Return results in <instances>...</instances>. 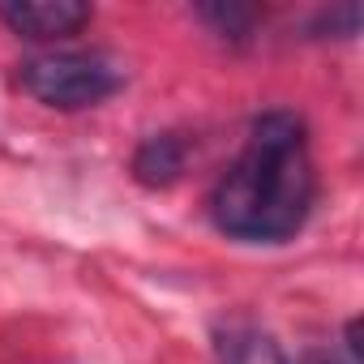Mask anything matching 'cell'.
<instances>
[{
    "mask_svg": "<svg viewBox=\"0 0 364 364\" xmlns=\"http://www.w3.org/2000/svg\"><path fill=\"white\" fill-rule=\"evenodd\" d=\"M317 198V171L309 133L296 112H262L249 124L240 159L219 176L210 193V219L223 236L245 245L291 240Z\"/></svg>",
    "mask_w": 364,
    "mask_h": 364,
    "instance_id": "obj_1",
    "label": "cell"
},
{
    "mask_svg": "<svg viewBox=\"0 0 364 364\" xmlns=\"http://www.w3.org/2000/svg\"><path fill=\"white\" fill-rule=\"evenodd\" d=\"M18 86L52 112H86L124 86V69L107 52H43L18 65Z\"/></svg>",
    "mask_w": 364,
    "mask_h": 364,
    "instance_id": "obj_2",
    "label": "cell"
},
{
    "mask_svg": "<svg viewBox=\"0 0 364 364\" xmlns=\"http://www.w3.org/2000/svg\"><path fill=\"white\" fill-rule=\"evenodd\" d=\"M0 22L31 43H56L73 39L90 22V5L82 0H9L0 5Z\"/></svg>",
    "mask_w": 364,
    "mask_h": 364,
    "instance_id": "obj_3",
    "label": "cell"
},
{
    "mask_svg": "<svg viewBox=\"0 0 364 364\" xmlns=\"http://www.w3.org/2000/svg\"><path fill=\"white\" fill-rule=\"evenodd\" d=\"M215 355L219 364H287V351L279 338L249 321H228L215 330Z\"/></svg>",
    "mask_w": 364,
    "mask_h": 364,
    "instance_id": "obj_4",
    "label": "cell"
},
{
    "mask_svg": "<svg viewBox=\"0 0 364 364\" xmlns=\"http://www.w3.org/2000/svg\"><path fill=\"white\" fill-rule=\"evenodd\" d=\"M185 159H189V150H185V141H180L176 133H154V137H146L137 146L133 176L141 180V185H150V189H167L171 180H180V171H185Z\"/></svg>",
    "mask_w": 364,
    "mask_h": 364,
    "instance_id": "obj_5",
    "label": "cell"
},
{
    "mask_svg": "<svg viewBox=\"0 0 364 364\" xmlns=\"http://www.w3.org/2000/svg\"><path fill=\"white\" fill-rule=\"evenodd\" d=\"M202 18L206 22H215L223 35H232V39H245L249 35V26H253V18H257V9H236V5H210V9H202Z\"/></svg>",
    "mask_w": 364,
    "mask_h": 364,
    "instance_id": "obj_6",
    "label": "cell"
}]
</instances>
